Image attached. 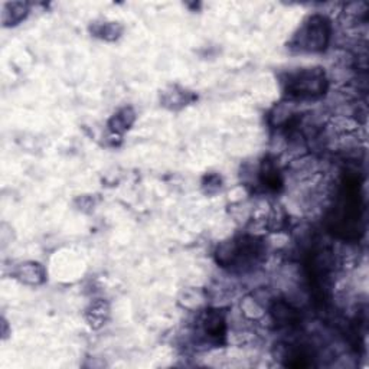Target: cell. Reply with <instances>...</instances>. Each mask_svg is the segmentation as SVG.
Instances as JSON below:
<instances>
[{"instance_id":"6da1fadb","label":"cell","mask_w":369,"mask_h":369,"mask_svg":"<svg viewBox=\"0 0 369 369\" xmlns=\"http://www.w3.org/2000/svg\"><path fill=\"white\" fill-rule=\"evenodd\" d=\"M288 92L298 97H314L325 91V74L319 69H306L290 77Z\"/></svg>"},{"instance_id":"7a4b0ae2","label":"cell","mask_w":369,"mask_h":369,"mask_svg":"<svg viewBox=\"0 0 369 369\" xmlns=\"http://www.w3.org/2000/svg\"><path fill=\"white\" fill-rule=\"evenodd\" d=\"M305 36V48L307 49H322L325 48L329 32L326 29V22L322 18H313L310 20V25L306 28V35Z\"/></svg>"},{"instance_id":"3957f363","label":"cell","mask_w":369,"mask_h":369,"mask_svg":"<svg viewBox=\"0 0 369 369\" xmlns=\"http://www.w3.org/2000/svg\"><path fill=\"white\" fill-rule=\"evenodd\" d=\"M205 332L211 336V337H219V336H224L225 333V323L223 321V317L219 314L211 313L207 321H205Z\"/></svg>"}]
</instances>
